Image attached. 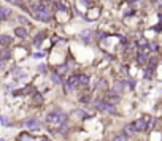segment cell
Wrapping results in <instances>:
<instances>
[{"label":"cell","mask_w":162,"mask_h":141,"mask_svg":"<svg viewBox=\"0 0 162 141\" xmlns=\"http://www.w3.org/2000/svg\"><path fill=\"white\" fill-rule=\"evenodd\" d=\"M153 3H157V5H162V0H151Z\"/></svg>","instance_id":"83f0119b"},{"label":"cell","mask_w":162,"mask_h":141,"mask_svg":"<svg viewBox=\"0 0 162 141\" xmlns=\"http://www.w3.org/2000/svg\"><path fill=\"white\" fill-rule=\"evenodd\" d=\"M56 72L59 73V75H64V73L67 72V65H59V67L56 68Z\"/></svg>","instance_id":"2e32d148"},{"label":"cell","mask_w":162,"mask_h":141,"mask_svg":"<svg viewBox=\"0 0 162 141\" xmlns=\"http://www.w3.org/2000/svg\"><path fill=\"white\" fill-rule=\"evenodd\" d=\"M45 33H40V35H37L35 36V40H33V45H35V46H40V45H42V41H43V40H45Z\"/></svg>","instance_id":"30bf717a"},{"label":"cell","mask_w":162,"mask_h":141,"mask_svg":"<svg viewBox=\"0 0 162 141\" xmlns=\"http://www.w3.org/2000/svg\"><path fill=\"white\" fill-rule=\"evenodd\" d=\"M105 87H107V81H105V79L99 81V89H105Z\"/></svg>","instance_id":"ffe728a7"},{"label":"cell","mask_w":162,"mask_h":141,"mask_svg":"<svg viewBox=\"0 0 162 141\" xmlns=\"http://www.w3.org/2000/svg\"><path fill=\"white\" fill-rule=\"evenodd\" d=\"M107 102L118 103V102H119V94H108V95H107Z\"/></svg>","instance_id":"52a82bcc"},{"label":"cell","mask_w":162,"mask_h":141,"mask_svg":"<svg viewBox=\"0 0 162 141\" xmlns=\"http://www.w3.org/2000/svg\"><path fill=\"white\" fill-rule=\"evenodd\" d=\"M43 56H45L43 52H35V54H33V57H35V59H42Z\"/></svg>","instance_id":"7402d4cb"},{"label":"cell","mask_w":162,"mask_h":141,"mask_svg":"<svg viewBox=\"0 0 162 141\" xmlns=\"http://www.w3.org/2000/svg\"><path fill=\"white\" fill-rule=\"evenodd\" d=\"M35 10H37V11H35V18L37 19H42V21H48V19H51V8H49L48 5L40 3Z\"/></svg>","instance_id":"6da1fadb"},{"label":"cell","mask_w":162,"mask_h":141,"mask_svg":"<svg viewBox=\"0 0 162 141\" xmlns=\"http://www.w3.org/2000/svg\"><path fill=\"white\" fill-rule=\"evenodd\" d=\"M150 49H151V51H157L159 48H157V45H154V43H153V45L150 46Z\"/></svg>","instance_id":"603a6c76"},{"label":"cell","mask_w":162,"mask_h":141,"mask_svg":"<svg viewBox=\"0 0 162 141\" xmlns=\"http://www.w3.org/2000/svg\"><path fill=\"white\" fill-rule=\"evenodd\" d=\"M15 35L19 36V38H26V36H27V30L24 27H16L15 29Z\"/></svg>","instance_id":"8992f818"},{"label":"cell","mask_w":162,"mask_h":141,"mask_svg":"<svg viewBox=\"0 0 162 141\" xmlns=\"http://www.w3.org/2000/svg\"><path fill=\"white\" fill-rule=\"evenodd\" d=\"M157 65V59H156V57H153V59H150V67H153V68H154V67H156Z\"/></svg>","instance_id":"d6986e66"},{"label":"cell","mask_w":162,"mask_h":141,"mask_svg":"<svg viewBox=\"0 0 162 141\" xmlns=\"http://www.w3.org/2000/svg\"><path fill=\"white\" fill-rule=\"evenodd\" d=\"M80 83L83 86H86V84H89V78H87L86 75H80Z\"/></svg>","instance_id":"9a60e30c"},{"label":"cell","mask_w":162,"mask_h":141,"mask_svg":"<svg viewBox=\"0 0 162 141\" xmlns=\"http://www.w3.org/2000/svg\"><path fill=\"white\" fill-rule=\"evenodd\" d=\"M135 132H137V129H135L134 124H127V125L124 127V133H127V135H132Z\"/></svg>","instance_id":"ba28073f"},{"label":"cell","mask_w":162,"mask_h":141,"mask_svg":"<svg viewBox=\"0 0 162 141\" xmlns=\"http://www.w3.org/2000/svg\"><path fill=\"white\" fill-rule=\"evenodd\" d=\"M0 41H2L3 46H6V45H10V43H11V38H10L8 35H2V36H0Z\"/></svg>","instance_id":"7c38bea8"},{"label":"cell","mask_w":162,"mask_h":141,"mask_svg":"<svg viewBox=\"0 0 162 141\" xmlns=\"http://www.w3.org/2000/svg\"><path fill=\"white\" fill-rule=\"evenodd\" d=\"M137 62H138V63H145V62H146V56H145L143 52H138V56H137Z\"/></svg>","instance_id":"4fadbf2b"},{"label":"cell","mask_w":162,"mask_h":141,"mask_svg":"<svg viewBox=\"0 0 162 141\" xmlns=\"http://www.w3.org/2000/svg\"><path fill=\"white\" fill-rule=\"evenodd\" d=\"M33 103H42V95H40V94L33 95Z\"/></svg>","instance_id":"ac0fdd59"},{"label":"cell","mask_w":162,"mask_h":141,"mask_svg":"<svg viewBox=\"0 0 162 141\" xmlns=\"http://www.w3.org/2000/svg\"><path fill=\"white\" fill-rule=\"evenodd\" d=\"M2 125H8V122H6V117L2 116Z\"/></svg>","instance_id":"484cf974"},{"label":"cell","mask_w":162,"mask_h":141,"mask_svg":"<svg viewBox=\"0 0 162 141\" xmlns=\"http://www.w3.org/2000/svg\"><path fill=\"white\" fill-rule=\"evenodd\" d=\"M8 2H11L13 5H19V3L22 2V0H8Z\"/></svg>","instance_id":"d4e9b609"},{"label":"cell","mask_w":162,"mask_h":141,"mask_svg":"<svg viewBox=\"0 0 162 141\" xmlns=\"http://www.w3.org/2000/svg\"><path fill=\"white\" fill-rule=\"evenodd\" d=\"M51 79L54 84H64V81L59 78V73H51Z\"/></svg>","instance_id":"8fae6325"},{"label":"cell","mask_w":162,"mask_h":141,"mask_svg":"<svg viewBox=\"0 0 162 141\" xmlns=\"http://www.w3.org/2000/svg\"><path fill=\"white\" fill-rule=\"evenodd\" d=\"M146 122H151V117L150 116H143L141 119H138L137 122H134L137 132H143V130H146L148 127H150V124H146Z\"/></svg>","instance_id":"277c9868"},{"label":"cell","mask_w":162,"mask_h":141,"mask_svg":"<svg viewBox=\"0 0 162 141\" xmlns=\"http://www.w3.org/2000/svg\"><path fill=\"white\" fill-rule=\"evenodd\" d=\"M65 119H67V114H64V113H49L46 116V124H49V125H60V124H64Z\"/></svg>","instance_id":"7a4b0ae2"},{"label":"cell","mask_w":162,"mask_h":141,"mask_svg":"<svg viewBox=\"0 0 162 141\" xmlns=\"http://www.w3.org/2000/svg\"><path fill=\"white\" fill-rule=\"evenodd\" d=\"M24 125L27 127V129H30V130H40V122L37 119H33V117L26 119L24 120Z\"/></svg>","instance_id":"5b68a950"},{"label":"cell","mask_w":162,"mask_h":141,"mask_svg":"<svg viewBox=\"0 0 162 141\" xmlns=\"http://www.w3.org/2000/svg\"><path fill=\"white\" fill-rule=\"evenodd\" d=\"M42 141H49L48 138H42Z\"/></svg>","instance_id":"f1b7e54d"},{"label":"cell","mask_w":162,"mask_h":141,"mask_svg":"<svg viewBox=\"0 0 162 141\" xmlns=\"http://www.w3.org/2000/svg\"><path fill=\"white\" fill-rule=\"evenodd\" d=\"M145 76H146L148 79H151V78H153V75H151V70H146V75H145Z\"/></svg>","instance_id":"cb8c5ba5"},{"label":"cell","mask_w":162,"mask_h":141,"mask_svg":"<svg viewBox=\"0 0 162 141\" xmlns=\"http://www.w3.org/2000/svg\"><path fill=\"white\" fill-rule=\"evenodd\" d=\"M54 6H56L59 11H64V10H65V3H62V2H56V3H54Z\"/></svg>","instance_id":"e0dca14e"},{"label":"cell","mask_w":162,"mask_h":141,"mask_svg":"<svg viewBox=\"0 0 162 141\" xmlns=\"http://www.w3.org/2000/svg\"><path fill=\"white\" fill-rule=\"evenodd\" d=\"M8 14H10V10L6 8V6H2V8H0V18H2V21H5V19L8 18Z\"/></svg>","instance_id":"9c48e42d"},{"label":"cell","mask_w":162,"mask_h":141,"mask_svg":"<svg viewBox=\"0 0 162 141\" xmlns=\"http://www.w3.org/2000/svg\"><path fill=\"white\" fill-rule=\"evenodd\" d=\"M38 70H40V72H42V73H45V72H46L45 65H40V67H38Z\"/></svg>","instance_id":"4316f807"},{"label":"cell","mask_w":162,"mask_h":141,"mask_svg":"<svg viewBox=\"0 0 162 141\" xmlns=\"http://www.w3.org/2000/svg\"><path fill=\"white\" fill-rule=\"evenodd\" d=\"M10 56H11V52H10V49L3 48V51H2V60H6Z\"/></svg>","instance_id":"5bb4252c"},{"label":"cell","mask_w":162,"mask_h":141,"mask_svg":"<svg viewBox=\"0 0 162 141\" xmlns=\"http://www.w3.org/2000/svg\"><path fill=\"white\" fill-rule=\"evenodd\" d=\"M96 106H97L99 111H107V113H110V114H113L114 111H116L114 106H113V103L107 102V100H99V102H96Z\"/></svg>","instance_id":"3957f363"},{"label":"cell","mask_w":162,"mask_h":141,"mask_svg":"<svg viewBox=\"0 0 162 141\" xmlns=\"http://www.w3.org/2000/svg\"><path fill=\"white\" fill-rule=\"evenodd\" d=\"M30 135H21V141H30Z\"/></svg>","instance_id":"44dd1931"}]
</instances>
